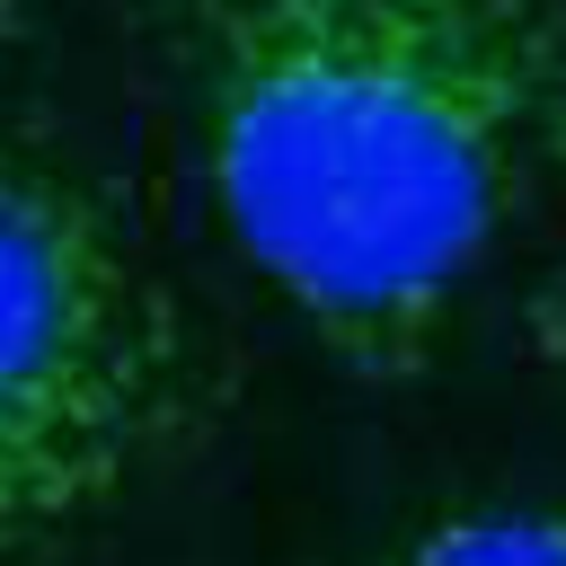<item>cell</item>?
Returning a JSON list of instances; mask_svg holds the SVG:
<instances>
[{"label":"cell","mask_w":566,"mask_h":566,"mask_svg":"<svg viewBox=\"0 0 566 566\" xmlns=\"http://www.w3.org/2000/svg\"><path fill=\"white\" fill-rule=\"evenodd\" d=\"M363 566H566V513L548 504H478V513H442L407 539H389Z\"/></svg>","instance_id":"3957f363"},{"label":"cell","mask_w":566,"mask_h":566,"mask_svg":"<svg viewBox=\"0 0 566 566\" xmlns=\"http://www.w3.org/2000/svg\"><path fill=\"white\" fill-rule=\"evenodd\" d=\"M239 256L354 371L433 363L469 274L566 195V0H177Z\"/></svg>","instance_id":"6da1fadb"},{"label":"cell","mask_w":566,"mask_h":566,"mask_svg":"<svg viewBox=\"0 0 566 566\" xmlns=\"http://www.w3.org/2000/svg\"><path fill=\"white\" fill-rule=\"evenodd\" d=\"M195 424V327L124 212L0 159V566L97 531Z\"/></svg>","instance_id":"7a4b0ae2"},{"label":"cell","mask_w":566,"mask_h":566,"mask_svg":"<svg viewBox=\"0 0 566 566\" xmlns=\"http://www.w3.org/2000/svg\"><path fill=\"white\" fill-rule=\"evenodd\" d=\"M531 345H539V363L566 380V274H557V283L531 301Z\"/></svg>","instance_id":"277c9868"}]
</instances>
